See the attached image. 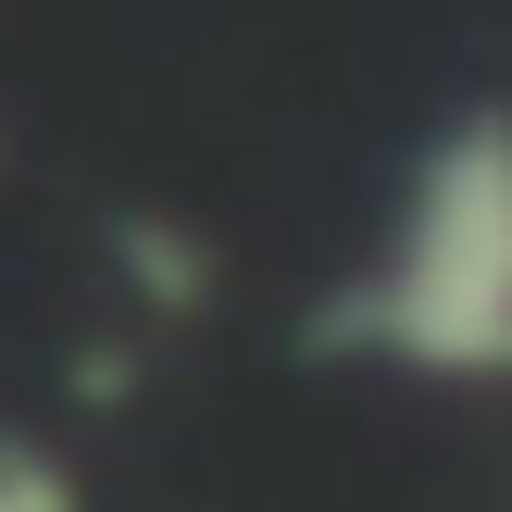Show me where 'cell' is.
Here are the masks:
<instances>
[{"instance_id":"1","label":"cell","mask_w":512,"mask_h":512,"mask_svg":"<svg viewBox=\"0 0 512 512\" xmlns=\"http://www.w3.org/2000/svg\"><path fill=\"white\" fill-rule=\"evenodd\" d=\"M338 363H388V375H512V113H463L450 138H425L413 188H400L375 263L325 300L313 325Z\"/></svg>"},{"instance_id":"2","label":"cell","mask_w":512,"mask_h":512,"mask_svg":"<svg viewBox=\"0 0 512 512\" xmlns=\"http://www.w3.org/2000/svg\"><path fill=\"white\" fill-rule=\"evenodd\" d=\"M0 512H88V500H75V475L50 463V450L0 438Z\"/></svg>"}]
</instances>
